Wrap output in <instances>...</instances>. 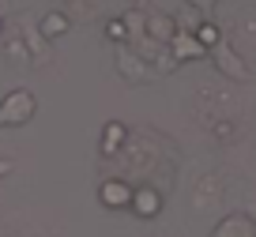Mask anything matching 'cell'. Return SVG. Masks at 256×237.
<instances>
[{
	"label": "cell",
	"instance_id": "cell-1",
	"mask_svg": "<svg viewBox=\"0 0 256 237\" xmlns=\"http://www.w3.org/2000/svg\"><path fill=\"white\" fill-rule=\"evenodd\" d=\"M98 200H102L106 207H124L128 200H132V188H128L124 181H106L102 188H98Z\"/></svg>",
	"mask_w": 256,
	"mask_h": 237
},
{
	"label": "cell",
	"instance_id": "cell-2",
	"mask_svg": "<svg viewBox=\"0 0 256 237\" xmlns=\"http://www.w3.org/2000/svg\"><path fill=\"white\" fill-rule=\"evenodd\" d=\"M170 46H174V56H177V60H188V56H204V46L192 38V30L174 34V38H170Z\"/></svg>",
	"mask_w": 256,
	"mask_h": 237
},
{
	"label": "cell",
	"instance_id": "cell-3",
	"mask_svg": "<svg viewBox=\"0 0 256 237\" xmlns=\"http://www.w3.org/2000/svg\"><path fill=\"white\" fill-rule=\"evenodd\" d=\"M128 204L136 207V214L151 218V214H158L162 200H158V192H154V188H140V192H132V200H128Z\"/></svg>",
	"mask_w": 256,
	"mask_h": 237
},
{
	"label": "cell",
	"instance_id": "cell-4",
	"mask_svg": "<svg viewBox=\"0 0 256 237\" xmlns=\"http://www.w3.org/2000/svg\"><path fill=\"white\" fill-rule=\"evenodd\" d=\"M215 237H252V222L241 218V214H234V218L222 222V230H218Z\"/></svg>",
	"mask_w": 256,
	"mask_h": 237
},
{
	"label": "cell",
	"instance_id": "cell-5",
	"mask_svg": "<svg viewBox=\"0 0 256 237\" xmlns=\"http://www.w3.org/2000/svg\"><path fill=\"white\" fill-rule=\"evenodd\" d=\"M64 30H68V19H64V16H56V12L42 19V34H46V38H60Z\"/></svg>",
	"mask_w": 256,
	"mask_h": 237
},
{
	"label": "cell",
	"instance_id": "cell-6",
	"mask_svg": "<svg viewBox=\"0 0 256 237\" xmlns=\"http://www.w3.org/2000/svg\"><path fill=\"white\" fill-rule=\"evenodd\" d=\"M192 38L200 42L204 49H211V46H218V26L215 23H200L196 30H192Z\"/></svg>",
	"mask_w": 256,
	"mask_h": 237
},
{
	"label": "cell",
	"instance_id": "cell-7",
	"mask_svg": "<svg viewBox=\"0 0 256 237\" xmlns=\"http://www.w3.org/2000/svg\"><path fill=\"white\" fill-rule=\"evenodd\" d=\"M120 140H124V124H110V128L102 132V150H106V154H110V150H117Z\"/></svg>",
	"mask_w": 256,
	"mask_h": 237
},
{
	"label": "cell",
	"instance_id": "cell-8",
	"mask_svg": "<svg viewBox=\"0 0 256 237\" xmlns=\"http://www.w3.org/2000/svg\"><path fill=\"white\" fill-rule=\"evenodd\" d=\"M151 30H154V38L170 42V38H174V19H166V16H154V19H151Z\"/></svg>",
	"mask_w": 256,
	"mask_h": 237
},
{
	"label": "cell",
	"instance_id": "cell-9",
	"mask_svg": "<svg viewBox=\"0 0 256 237\" xmlns=\"http://www.w3.org/2000/svg\"><path fill=\"white\" fill-rule=\"evenodd\" d=\"M234 60H238V56L222 49V68H226V72H234V76H245V68H241V64H234Z\"/></svg>",
	"mask_w": 256,
	"mask_h": 237
},
{
	"label": "cell",
	"instance_id": "cell-10",
	"mask_svg": "<svg viewBox=\"0 0 256 237\" xmlns=\"http://www.w3.org/2000/svg\"><path fill=\"white\" fill-rule=\"evenodd\" d=\"M106 30H110V38H113V42H120V38H124V34H128V30H124V23H120V19H113V23L106 26Z\"/></svg>",
	"mask_w": 256,
	"mask_h": 237
},
{
	"label": "cell",
	"instance_id": "cell-11",
	"mask_svg": "<svg viewBox=\"0 0 256 237\" xmlns=\"http://www.w3.org/2000/svg\"><path fill=\"white\" fill-rule=\"evenodd\" d=\"M188 4H196V8H211L215 0H188Z\"/></svg>",
	"mask_w": 256,
	"mask_h": 237
},
{
	"label": "cell",
	"instance_id": "cell-12",
	"mask_svg": "<svg viewBox=\"0 0 256 237\" xmlns=\"http://www.w3.org/2000/svg\"><path fill=\"white\" fill-rule=\"evenodd\" d=\"M8 170H12V166H8V162H0V174H8Z\"/></svg>",
	"mask_w": 256,
	"mask_h": 237
}]
</instances>
